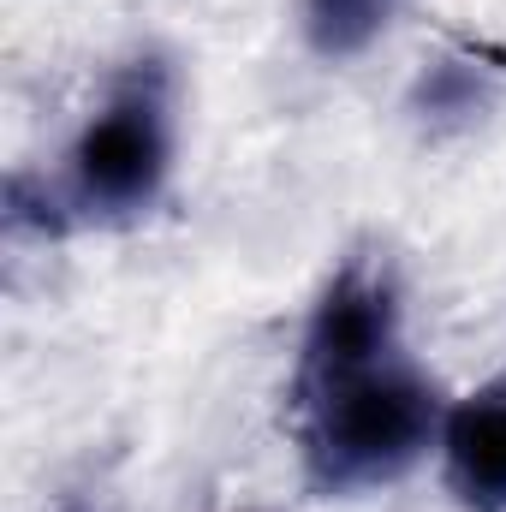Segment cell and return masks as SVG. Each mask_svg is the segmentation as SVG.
Listing matches in <instances>:
<instances>
[{"instance_id":"cell-4","label":"cell","mask_w":506,"mask_h":512,"mask_svg":"<svg viewBox=\"0 0 506 512\" xmlns=\"http://www.w3.org/2000/svg\"><path fill=\"white\" fill-rule=\"evenodd\" d=\"M506 90V54L483 42H453L441 54H429L411 78L405 114L423 137H459L471 131Z\"/></svg>"},{"instance_id":"cell-2","label":"cell","mask_w":506,"mask_h":512,"mask_svg":"<svg viewBox=\"0 0 506 512\" xmlns=\"http://www.w3.org/2000/svg\"><path fill=\"white\" fill-rule=\"evenodd\" d=\"M167 173H173V72L161 54H137L72 137L54 197L66 221H131L167 191Z\"/></svg>"},{"instance_id":"cell-5","label":"cell","mask_w":506,"mask_h":512,"mask_svg":"<svg viewBox=\"0 0 506 512\" xmlns=\"http://www.w3.org/2000/svg\"><path fill=\"white\" fill-rule=\"evenodd\" d=\"M441 459L465 512H506V382L477 387L447 411Z\"/></svg>"},{"instance_id":"cell-7","label":"cell","mask_w":506,"mask_h":512,"mask_svg":"<svg viewBox=\"0 0 506 512\" xmlns=\"http://www.w3.org/2000/svg\"><path fill=\"white\" fill-rule=\"evenodd\" d=\"M60 512H96V507H60Z\"/></svg>"},{"instance_id":"cell-1","label":"cell","mask_w":506,"mask_h":512,"mask_svg":"<svg viewBox=\"0 0 506 512\" xmlns=\"http://www.w3.org/2000/svg\"><path fill=\"white\" fill-rule=\"evenodd\" d=\"M292 411L316 495H358L405 477L447 423L441 387L405 352H381L328 376H292Z\"/></svg>"},{"instance_id":"cell-3","label":"cell","mask_w":506,"mask_h":512,"mask_svg":"<svg viewBox=\"0 0 506 512\" xmlns=\"http://www.w3.org/2000/svg\"><path fill=\"white\" fill-rule=\"evenodd\" d=\"M381 352H399V280L381 256H346L304 322L298 376L370 364Z\"/></svg>"},{"instance_id":"cell-6","label":"cell","mask_w":506,"mask_h":512,"mask_svg":"<svg viewBox=\"0 0 506 512\" xmlns=\"http://www.w3.org/2000/svg\"><path fill=\"white\" fill-rule=\"evenodd\" d=\"M399 0H304V36L322 60H352L381 36Z\"/></svg>"}]
</instances>
